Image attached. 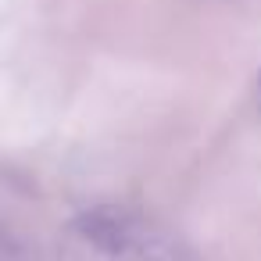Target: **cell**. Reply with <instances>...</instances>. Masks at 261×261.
<instances>
[{
    "label": "cell",
    "instance_id": "7a4b0ae2",
    "mask_svg": "<svg viewBox=\"0 0 261 261\" xmlns=\"http://www.w3.org/2000/svg\"><path fill=\"white\" fill-rule=\"evenodd\" d=\"M0 261H36V257L29 254V247H25L11 229L0 225Z\"/></svg>",
    "mask_w": 261,
    "mask_h": 261
},
{
    "label": "cell",
    "instance_id": "6da1fadb",
    "mask_svg": "<svg viewBox=\"0 0 261 261\" xmlns=\"http://www.w3.org/2000/svg\"><path fill=\"white\" fill-rule=\"evenodd\" d=\"M72 229L104 261H197V254L179 236L122 204L86 207Z\"/></svg>",
    "mask_w": 261,
    "mask_h": 261
}]
</instances>
